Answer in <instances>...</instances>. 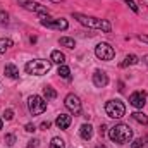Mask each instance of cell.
I'll use <instances>...</instances> for the list:
<instances>
[{
	"label": "cell",
	"mask_w": 148,
	"mask_h": 148,
	"mask_svg": "<svg viewBox=\"0 0 148 148\" xmlns=\"http://www.w3.org/2000/svg\"><path fill=\"white\" fill-rule=\"evenodd\" d=\"M109 138L117 145H124L133 138V129L127 124H115L109 131Z\"/></svg>",
	"instance_id": "cell-1"
},
{
	"label": "cell",
	"mask_w": 148,
	"mask_h": 148,
	"mask_svg": "<svg viewBox=\"0 0 148 148\" xmlns=\"http://www.w3.org/2000/svg\"><path fill=\"white\" fill-rule=\"evenodd\" d=\"M73 16H74V19H77L83 26L97 28V29H102V31H105V33H110V29H112L110 23H109V21H105V19H97V17L83 16V14H77V12H74Z\"/></svg>",
	"instance_id": "cell-2"
},
{
	"label": "cell",
	"mask_w": 148,
	"mask_h": 148,
	"mask_svg": "<svg viewBox=\"0 0 148 148\" xmlns=\"http://www.w3.org/2000/svg\"><path fill=\"white\" fill-rule=\"evenodd\" d=\"M52 69V60H45V59H35L29 60L24 66V71L31 76H43Z\"/></svg>",
	"instance_id": "cell-3"
},
{
	"label": "cell",
	"mask_w": 148,
	"mask_h": 148,
	"mask_svg": "<svg viewBox=\"0 0 148 148\" xmlns=\"http://www.w3.org/2000/svg\"><path fill=\"white\" fill-rule=\"evenodd\" d=\"M105 112L112 119H121L126 115V105L121 100H109L105 103Z\"/></svg>",
	"instance_id": "cell-4"
},
{
	"label": "cell",
	"mask_w": 148,
	"mask_h": 148,
	"mask_svg": "<svg viewBox=\"0 0 148 148\" xmlns=\"http://www.w3.org/2000/svg\"><path fill=\"white\" fill-rule=\"evenodd\" d=\"M28 109H29V112H31L33 115H40V114H43V112L47 110V102H45L43 97L33 95V97H29V100H28Z\"/></svg>",
	"instance_id": "cell-5"
},
{
	"label": "cell",
	"mask_w": 148,
	"mask_h": 148,
	"mask_svg": "<svg viewBox=\"0 0 148 148\" xmlns=\"http://www.w3.org/2000/svg\"><path fill=\"white\" fill-rule=\"evenodd\" d=\"M95 55L100 60H112L114 55H115V52H114V48H112L109 43H98L95 47Z\"/></svg>",
	"instance_id": "cell-6"
},
{
	"label": "cell",
	"mask_w": 148,
	"mask_h": 148,
	"mask_svg": "<svg viewBox=\"0 0 148 148\" xmlns=\"http://www.w3.org/2000/svg\"><path fill=\"white\" fill-rule=\"evenodd\" d=\"M40 23H41V26H47V28H52V29H59V31H64V29H67V26H69L66 19H62V17H60V19H50L48 16L43 17Z\"/></svg>",
	"instance_id": "cell-7"
},
{
	"label": "cell",
	"mask_w": 148,
	"mask_h": 148,
	"mask_svg": "<svg viewBox=\"0 0 148 148\" xmlns=\"http://www.w3.org/2000/svg\"><path fill=\"white\" fill-rule=\"evenodd\" d=\"M66 107H67V110L74 114V115H79L81 114V100H79V97L77 95H74V93H69L67 97H66Z\"/></svg>",
	"instance_id": "cell-8"
},
{
	"label": "cell",
	"mask_w": 148,
	"mask_h": 148,
	"mask_svg": "<svg viewBox=\"0 0 148 148\" xmlns=\"http://www.w3.org/2000/svg\"><path fill=\"white\" fill-rule=\"evenodd\" d=\"M145 102H147V93L145 91H134L129 97V103L133 107H136V109H143L145 107Z\"/></svg>",
	"instance_id": "cell-9"
},
{
	"label": "cell",
	"mask_w": 148,
	"mask_h": 148,
	"mask_svg": "<svg viewBox=\"0 0 148 148\" xmlns=\"http://www.w3.org/2000/svg\"><path fill=\"white\" fill-rule=\"evenodd\" d=\"M19 3H21L24 9H28V10H33V12H36V14H45V16H48V10H47L43 5L36 3V2H31V0H19Z\"/></svg>",
	"instance_id": "cell-10"
},
{
	"label": "cell",
	"mask_w": 148,
	"mask_h": 148,
	"mask_svg": "<svg viewBox=\"0 0 148 148\" xmlns=\"http://www.w3.org/2000/svg\"><path fill=\"white\" fill-rule=\"evenodd\" d=\"M93 84L98 86V88H105L109 84L107 74L103 73V71H95V74H93Z\"/></svg>",
	"instance_id": "cell-11"
},
{
	"label": "cell",
	"mask_w": 148,
	"mask_h": 148,
	"mask_svg": "<svg viewBox=\"0 0 148 148\" xmlns=\"http://www.w3.org/2000/svg\"><path fill=\"white\" fill-rule=\"evenodd\" d=\"M71 115H67V114H60L57 119H55V124H57V127L59 129H67L69 126H71Z\"/></svg>",
	"instance_id": "cell-12"
},
{
	"label": "cell",
	"mask_w": 148,
	"mask_h": 148,
	"mask_svg": "<svg viewBox=\"0 0 148 148\" xmlns=\"http://www.w3.org/2000/svg\"><path fill=\"white\" fill-rule=\"evenodd\" d=\"M50 59H52V62H55V64H59V66H64V64H66V55H64L60 50H53L52 55H50Z\"/></svg>",
	"instance_id": "cell-13"
},
{
	"label": "cell",
	"mask_w": 148,
	"mask_h": 148,
	"mask_svg": "<svg viewBox=\"0 0 148 148\" xmlns=\"http://www.w3.org/2000/svg\"><path fill=\"white\" fill-rule=\"evenodd\" d=\"M79 134H81L83 140H91V136H93V127H91L90 124H83V126L79 127Z\"/></svg>",
	"instance_id": "cell-14"
},
{
	"label": "cell",
	"mask_w": 148,
	"mask_h": 148,
	"mask_svg": "<svg viewBox=\"0 0 148 148\" xmlns=\"http://www.w3.org/2000/svg\"><path fill=\"white\" fill-rule=\"evenodd\" d=\"M3 73H5L7 77H12V79H14V77H17V76H19V69H17L14 64H7V66L3 67Z\"/></svg>",
	"instance_id": "cell-15"
},
{
	"label": "cell",
	"mask_w": 148,
	"mask_h": 148,
	"mask_svg": "<svg viewBox=\"0 0 148 148\" xmlns=\"http://www.w3.org/2000/svg\"><path fill=\"white\" fill-rule=\"evenodd\" d=\"M10 47H14V41L10 38H0V53H5Z\"/></svg>",
	"instance_id": "cell-16"
},
{
	"label": "cell",
	"mask_w": 148,
	"mask_h": 148,
	"mask_svg": "<svg viewBox=\"0 0 148 148\" xmlns=\"http://www.w3.org/2000/svg\"><path fill=\"white\" fill-rule=\"evenodd\" d=\"M138 60H140V59H138L136 55H133V53H131V55H126V59H124V60L121 62V67H127V66H134V64H138Z\"/></svg>",
	"instance_id": "cell-17"
},
{
	"label": "cell",
	"mask_w": 148,
	"mask_h": 148,
	"mask_svg": "<svg viewBox=\"0 0 148 148\" xmlns=\"http://www.w3.org/2000/svg\"><path fill=\"white\" fill-rule=\"evenodd\" d=\"M131 117H133L136 122H140V124H148V117L143 114V112H133Z\"/></svg>",
	"instance_id": "cell-18"
},
{
	"label": "cell",
	"mask_w": 148,
	"mask_h": 148,
	"mask_svg": "<svg viewBox=\"0 0 148 148\" xmlns=\"http://www.w3.org/2000/svg\"><path fill=\"white\" fill-rule=\"evenodd\" d=\"M43 95H45V98H48V100H53V98L57 97V91H55L53 88L47 86V88H43Z\"/></svg>",
	"instance_id": "cell-19"
},
{
	"label": "cell",
	"mask_w": 148,
	"mask_h": 148,
	"mask_svg": "<svg viewBox=\"0 0 148 148\" xmlns=\"http://www.w3.org/2000/svg\"><path fill=\"white\" fill-rule=\"evenodd\" d=\"M59 76L64 77V79H69L71 77V69L67 66H59Z\"/></svg>",
	"instance_id": "cell-20"
},
{
	"label": "cell",
	"mask_w": 148,
	"mask_h": 148,
	"mask_svg": "<svg viewBox=\"0 0 148 148\" xmlns=\"http://www.w3.org/2000/svg\"><path fill=\"white\" fill-rule=\"evenodd\" d=\"M60 45H62V47H67V48H74V47H76V41H74L73 38L64 36V38H60Z\"/></svg>",
	"instance_id": "cell-21"
},
{
	"label": "cell",
	"mask_w": 148,
	"mask_h": 148,
	"mask_svg": "<svg viewBox=\"0 0 148 148\" xmlns=\"http://www.w3.org/2000/svg\"><path fill=\"white\" fill-rule=\"evenodd\" d=\"M50 148H64V140H60V138H52Z\"/></svg>",
	"instance_id": "cell-22"
},
{
	"label": "cell",
	"mask_w": 148,
	"mask_h": 148,
	"mask_svg": "<svg viewBox=\"0 0 148 148\" xmlns=\"http://www.w3.org/2000/svg\"><path fill=\"white\" fill-rule=\"evenodd\" d=\"M3 141H5V145L12 147V145L16 143V136H14V134H5V140H3Z\"/></svg>",
	"instance_id": "cell-23"
},
{
	"label": "cell",
	"mask_w": 148,
	"mask_h": 148,
	"mask_svg": "<svg viewBox=\"0 0 148 148\" xmlns=\"http://www.w3.org/2000/svg\"><path fill=\"white\" fill-rule=\"evenodd\" d=\"M143 147H145V140H143V138L134 140V141H133V145H131V148H143Z\"/></svg>",
	"instance_id": "cell-24"
},
{
	"label": "cell",
	"mask_w": 148,
	"mask_h": 148,
	"mask_svg": "<svg viewBox=\"0 0 148 148\" xmlns=\"http://www.w3.org/2000/svg\"><path fill=\"white\" fill-rule=\"evenodd\" d=\"M7 23H9V14L3 12V10H0V24L3 26V24H7Z\"/></svg>",
	"instance_id": "cell-25"
},
{
	"label": "cell",
	"mask_w": 148,
	"mask_h": 148,
	"mask_svg": "<svg viewBox=\"0 0 148 148\" xmlns=\"http://www.w3.org/2000/svg\"><path fill=\"white\" fill-rule=\"evenodd\" d=\"M124 2H126L129 7H131V10H133V12H138V7H136V3H134L133 0H124Z\"/></svg>",
	"instance_id": "cell-26"
},
{
	"label": "cell",
	"mask_w": 148,
	"mask_h": 148,
	"mask_svg": "<svg viewBox=\"0 0 148 148\" xmlns=\"http://www.w3.org/2000/svg\"><path fill=\"white\" fill-rule=\"evenodd\" d=\"M3 117H5L7 121H10V119L14 117V112L10 110V109H7V110H5V114H3Z\"/></svg>",
	"instance_id": "cell-27"
},
{
	"label": "cell",
	"mask_w": 148,
	"mask_h": 148,
	"mask_svg": "<svg viewBox=\"0 0 148 148\" xmlns=\"http://www.w3.org/2000/svg\"><path fill=\"white\" fill-rule=\"evenodd\" d=\"M26 131H28V133H35V131H36V127H35L33 124H26Z\"/></svg>",
	"instance_id": "cell-28"
},
{
	"label": "cell",
	"mask_w": 148,
	"mask_h": 148,
	"mask_svg": "<svg viewBox=\"0 0 148 148\" xmlns=\"http://www.w3.org/2000/svg\"><path fill=\"white\" fill-rule=\"evenodd\" d=\"M38 143H40L38 140H31V141H29V145H28V148H36Z\"/></svg>",
	"instance_id": "cell-29"
},
{
	"label": "cell",
	"mask_w": 148,
	"mask_h": 148,
	"mask_svg": "<svg viewBox=\"0 0 148 148\" xmlns=\"http://www.w3.org/2000/svg\"><path fill=\"white\" fill-rule=\"evenodd\" d=\"M138 40H140V41H145V43H148V36H147V35H140V36H138Z\"/></svg>",
	"instance_id": "cell-30"
},
{
	"label": "cell",
	"mask_w": 148,
	"mask_h": 148,
	"mask_svg": "<svg viewBox=\"0 0 148 148\" xmlns=\"http://www.w3.org/2000/svg\"><path fill=\"white\" fill-rule=\"evenodd\" d=\"M105 129H107V126H105V124H102V126H100V134H102V136L105 134Z\"/></svg>",
	"instance_id": "cell-31"
},
{
	"label": "cell",
	"mask_w": 148,
	"mask_h": 148,
	"mask_svg": "<svg viewBox=\"0 0 148 148\" xmlns=\"http://www.w3.org/2000/svg\"><path fill=\"white\" fill-rule=\"evenodd\" d=\"M50 127V122H41V129H48Z\"/></svg>",
	"instance_id": "cell-32"
},
{
	"label": "cell",
	"mask_w": 148,
	"mask_h": 148,
	"mask_svg": "<svg viewBox=\"0 0 148 148\" xmlns=\"http://www.w3.org/2000/svg\"><path fill=\"white\" fill-rule=\"evenodd\" d=\"M143 60H145V64L148 66V55H145V59H143Z\"/></svg>",
	"instance_id": "cell-33"
},
{
	"label": "cell",
	"mask_w": 148,
	"mask_h": 148,
	"mask_svg": "<svg viewBox=\"0 0 148 148\" xmlns=\"http://www.w3.org/2000/svg\"><path fill=\"white\" fill-rule=\"evenodd\" d=\"M95 148H107L105 145H98V147H95Z\"/></svg>",
	"instance_id": "cell-34"
},
{
	"label": "cell",
	"mask_w": 148,
	"mask_h": 148,
	"mask_svg": "<svg viewBox=\"0 0 148 148\" xmlns=\"http://www.w3.org/2000/svg\"><path fill=\"white\" fill-rule=\"evenodd\" d=\"M0 129H2V119H0Z\"/></svg>",
	"instance_id": "cell-35"
},
{
	"label": "cell",
	"mask_w": 148,
	"mask_h": 148,
	"mask_svg": "<svg viewBox=\"0 0 148 148\" xmlns=\"http://www.w3.org/2000/svg\"><path fill=\"white\" fill-rule=\"evenodd\" d=\"M50 2H60V0H50Z\"/></svg>",
	"instance_id": "cell-36"
}]
</instances>
